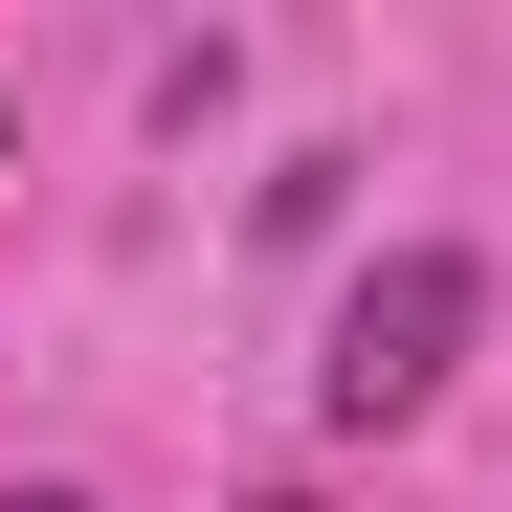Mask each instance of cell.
<instances>
[{
  "label": "cell",
  "instance_id": "cell-3",
  "mask_svg": "<svg viewBox=\"0 0 512 512\" xmlns=\"http://www.w3.org/2000/svg\"><path fill=\"white\" fill-rule=\"evenodd\" d=\"M0 512H67V490H0Z\"/></svg>",
  "mask_w": 512,
  "mask_h": 512
},
{
  "label": "cell",
  "instance_id": "cell-2",
  "mask_svg": "<svg viewBox=\"0 0 512 512\" xmlns=\"http://www.w3.org/2000/svg\"><path fill=\"white\" fill-rule=\"evenodd\" d=\"M245 512H312V490H245Z\"/></svg>",
  "mask_w": 512,
  "mask_h": 512
},
{
  "label": "cell",
  "instance_id": "cell-1",
  "mask_svg": "<svg viewBox=\"0 0 512 512\" xmlns=\"http://www.w3.org/2000/svg\"><path fill=\"white\" fill-rule=\"evenodd\" d=\"M468 334H490V268H468V245H379V268L334 290L312 423H334V446H379V423H423V401L468 379Z\"/></svg>",
  "mask_w": 512,
  "mask_h": 512
}]
</instances>
